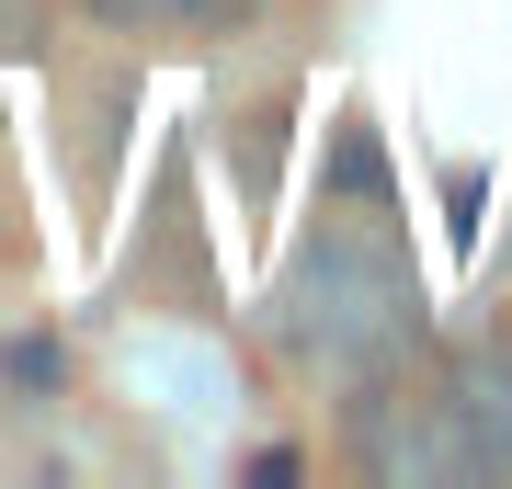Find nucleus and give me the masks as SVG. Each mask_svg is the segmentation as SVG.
<instances>
[{
  "label": "nucleus",
  "instance_id": "nucleus-1",
  "mask_svg": "<svg viewBox=\"0 0 512 489\" xmlns=\"http://www.w3.org/2000/svg\"><path fill=\"white\" fill-rule=\"evenodd\" d=\"M285 342L319 376H387L421 353V285L376 228H319V251L285 273Z\"/></svg>",
  "mask_w": 512,
  "mask_h": 489
},
{
  "label": "nucleus",
  "instance_id": "nucleus-2",
  "mask_svg": "<svg viewBox=\"0 0 512 489\" xmlns=\"http://www.w3.org/2000/svg\"><path fill=\"white\" fill-rule=\"evenodd\" d=\"M342 455H353L365 478H387V489L501 478V467H490V433H478V399H467L456 364H444V376H410V364H387V376H353Z\"/></svg>",
  "mask_w": 512,
  "mask_h": 489
},
{
  "label": "nucleus",
  "instance_id": "nucleus-3",
  "mask_svg": "<svg viewBox=\"0 0 512 489\" xmlns=\"http://www.w3.org/2000/svg\"><path fill=\"white\" fill-rule=\"evenodd\" d=\"M80 12L114 35H239V23H262V0H80Z\"/></svg>",
  "mask_w": 512,
  "mask_h": 489
}]
</instances>
